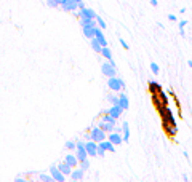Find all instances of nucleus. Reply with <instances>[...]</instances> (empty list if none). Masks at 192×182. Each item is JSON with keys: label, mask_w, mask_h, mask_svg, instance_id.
<instances>
[{"label": "nucleus", "mask_w": 192, "mask_h": 182, "mask_svg": "<svg viewBox=\"0 0 192 182\" xmlns=\"http://www.w3.org/2000/svg\"><path fill=\"white\" fill-rule=\"evenodd\" d=\"M107 86L112 91H122L123 88H125V83H123L122 78L114 75V77H107Z\"/></svg>", "instance_id": "nucleus-1"}, {"label": "nucleus", "mask_w": 192, "mask_h": 182, "mask_svg": "<svg viewBox=\"0 0 192 182\" xmlns=\"http://www.w3.org/2000/svg\"><path fill=\"white\" fill-rule=\"evenodd\" d=\"M90 137L93 139L94 142H101V141H104V139H107V133L103 131L99 126H94V128L90 131Z\"/></svg>", "instance_id": "nucleus-2"}, {"label": "nucleus", "mask_w": 192, "mask_h": 182, "mask_svg": "<svg viewBox=\"0 0 192 182\" xmlns=\"http://www.w3.org/2000/svg\"><path fill=\"white\" fill-rule=\"evenodd\" d=\"M85 149L88 152V157H96V155H98L99 145H98V142H94L93 139H88V141L85 142Z\"/></svg>", "instance_id": "nucleus-3"}, {"label": "nucleus", "mask_w": 192, "mask_h": 182, "mask_svg": "<svg viewBox=\"0 0 192 182\" xmlns=\"http://www.w3.org/2000/svg\"><path fill=\"white\" fill-rule=\"evenodd\" d=\"M101 72H103V75H106V77H114L115 72H117V67H114L109 61H106V62H103V66H101Z\"/></svg>", "instance_id": "nucleus-4"}, {"label": "nucleus", "mask_w": 192, "mask_h": 182, "mask_svg": "<svg viewBox=\"0 0 192 182\" xmlns=\"http://www.w3.org/2000/svg\"><path fill=\"white\" fill-rule=\"evenodd\" d=\"M50 174L53 176L54 180H58V182H64V179H66V174L61 173V170L58 168V165H51V166H50Z\"/></svg>", "instance_id": "nucleus-5"}, {"label": "nucleus", "mask_w": 192, "mask_h": 182, "mask_svg": "<svg viewBox=\"0 0 192 182\" xmlns=\"http://www.w3.org/2000/svg\"><path fill=\"white\" fill-rule=\"evenodd\" d=\"M75 13V16H78V18H91V19H96V13L91 10V8H82L80 11H74Z\"/></svg>", "instance_id": "nucleus-6"}, {"label": "nucleus", "mask_w": 192, "mask_h": 182, "mask_svg": "<svg viewBox=\"0 0 192 182\" xmlns=\"http://www.w3.org/2000/svg\"><path fill=\"white\" fill-rule=\"evenodd\" d=\"M61 8H63L64 11L74 13V11H77V8H78V2H75V0H66V2L61 5Z\"/></svg>", "instance_id": "nucleus-7"}, {"label": "nucleus", "mask_w": 192, "mask_h": 182, "mask_svg": "<svg viewBox=\"0 0 192 182\" xmlns=\"http://www.w3.org/2000/svg\"><path fill=\"white\" fill-rule=\"evenodd\" d=\"M107 139L111 141L114 145H120L122 142H123V136L120 134V133H117V131H112V133H109V136H107Z\"/></svg>", "instance_id": "nucleus-8"}, {"label": "nucleus", "mask_w": 192, "mask_h": 182, "mask_svg": "<svg viewBox=\"0 0 192 182\" xmlns=\"http://www.w3.org/2000/svg\"><path fill=\"white\" fill-rule=\"evenodd\" d=\"M106 112H107V114H111L114 118H120V117H122V112H123V109H122L119 104H112V106L109 107Z\"/></svg>", "instance_id": "nucleus-9"}, {"label": "nucleus", "mask_w": 192, "mask_h": 182, "mask_svg": "<svg viewBox=\"0 0 192 182\" xmlns=\"http://www.w3.org/2000/svg\"><path fill=\"white\" fill-rule=\"evenodd\" d=\"M98 145L101 147V149H104L106 152H109V153H114L115 152V145L109 141V139H104V141H101V142H98Z\"/></svg>", "instance_id": "nucleus-10"}, {"label": "nucleus", "mask_w": 192, "mask_h": 182, "mask_svg": "<svg viewBox=\"0 0 192 182\" xmlns=\"http://www.w3.org/2000/svg\"><path fill=\"white\" fill-rule=\"evenodd\" d=\"M64 161H66V163H69V165H71L72 168H77V165L80 163L75 153H67V155L64 157Z\"/></svg>", "instance_id": "nucleus-11"}, {"label": "nucleus", "mask_w": 192, "mask_h": 182, "mask_svg": "<svg viewBox=\"0 0 192 182\" xmlns=\"http://www.w3.org/2000/svg\"><path fill=\"white\" fill-rule=\"evenodd\" d=\"M119 106H120L123 110H127V109L130 107V101H128V97H127L125 93H120V94H119Z\"/></svg>", "instance_id": "nucleus-12"}, {"label": "nucleus", "mask_w": 192, "mask_h": 182, "mask_svg": "<svg viewBox=\"0 0 192 182\" xmlns=\"http://www.w3.org/2000/svg\"><path fill=\"white\" fill-rule=\"evenodd\" d=\"M98 126H99L103 131H106V133H112V131L115 130V125H114V123L103 121V120H99V125H98Z\"/></svg>", "instance_id": "nucleus-13"}, {"label": "nucleus", "mask_w": 192, "mask_h": 182, "mask_svg": "<svg viewBox=\"0 0 192 182\" xmlns=\"http://www.w3.org/2000/svg\"><path fill=\"white\" fill-rule=\"evenodd\" d=\"M58 168L61 170V173H63V174H66V176H71V173H72V170H74V168H72L69 163H66V161L58 163Z\"/></svg>", "instance_id": "nucleus-14"}, {"label": "nucleus", "mask_w": 192, "mask_h": 182, "mask_svg": "<svg viewBox=\"0 0 192 182\" xmlns=\"http://www.w3.org/2000/svg\"><path fill=\"white\" fill-rule=\"evenodd\" d=\"M163 128H165L167 134L170 137H174L176 133H178V128H176V125H171V123H163Z\"/></svg>", "instance_id": "nucleus-15"}, {"label": "nucleus", "mask_w": 192, "mask_h": 182, "mask_svg": "<svg viewBox=\"0 0 192 182\" xmlns=\"http://www.w3.org/2000/svg\"><path fill=\"white\" fill-rule=\"evenodd\" d=\"M122 133H123V142H128L130 141V125L127 121L122 123Z\"/></svg>", "instance_id": "nucleus-16"}, {"label": "nucleus", "mask_w": 192, "mask_h": 182, "mask_svg": "<svg viewBox=\"0 0 192 182\" xmlns=\"http://www.w3.org/2000/svg\"><path fill=\"white\" fill-rule=\"evenodd\" d=\"M94 27L93 26H82V32H83V35L87 38H93L94 37Z\"/></svg>", "instance_id": "nucleus-17"}, {"label": "nucleus", "mask_w": 192, "mask_h": 182, "mask_svg": "<svg viewBox=\"0 0 192 182\" xmlns=\"http://www.w3.org/2000/svg\"><path fill=\"white\" fill-rule=\"evenodd\" d=\"M90 45H91V48L98 53V54H101V50H103V45L99 43V40L96 38V37H93V38H90Z\"/></svg>", "instance_id": "nucleus-18"}, {"label": "nucleus", "mask_w": 192, "mask_h": 182, "mask_svg": "<svg viewBox=\"0 0 192 182\" xmlns=\"http://www.w3.org/2000/svg\"><path fill=\"white\" fill-rule=\"evenodd\" d=\"M160 90H162L160 83H157V81H149V93H152V94H159V93H160Z\"/></svg>", "instance_id": "nucleus-19"}, {"label": "nucleus", "mask_w": 192, "mask_h": 182, "mask_svg": "<svg viewBox=\"0 0 192 182\" xmlns=\"http://www.w3.org/2000/svg\"><path fill=\"white\" fill-rule=\"evenodd\" d=\"M83 170H82V168H80V170H75V168H74V170H72V173H71V179L72 180H80V179H83Z\"/></svg>", "instance_id": "nucleus-20"}, {"label": "nucleus", "mask_w": 192, "mask_h": 182, "mask_svg": "<svg viewBox=\"0 0 192 182\" xmlns=\"http://www.w3.org/2000/svg\"><path fill=\"white\" fill-rule=\"evenodd\" d=\"M101 56H104V58L109 61V59H112V53H111V50H109V47H103V50H101Z\"/></svg>", "instance_id": "nucleus-21"}, {"label": "nucleus", "mask_w": 192, "mask_h": 182, "mask_svg": "<svg viewBox=\"0 0 192 182\" xmlns=\"http://www.w3.org/2000/svg\"><path fill=\"white\" fill-rule=\"evenodd\" d=\"M101 120H103V121H109V123H114V125H115V121H117V118H114L111 114H107V112L101 117Z\"/></svg>", "instance_id": "nucleus-22"}, {"label": "nucleus", "mask_w": 192, "mask_h": 182, "mask_svg": "<svg viewBox=\"0 0 192 182\" xmlns=\"http://www.w3.org/2000/svg\"><path fill=\"white\" fill-rule=\"evenodd\" d=\"M150 71H152V74H154V75H159V74H160L159 64H157V62H150Z\"/></svg>", "instance_id": "nucleus-23"}, {"label": "nucleus", "mask_w": 192, "mask_h": 182, "mask_svg": "<svg viewBox=\"0 0 192 182\" xmlns=\"http://www.w3.org/2000/svg\"><path fill=\"white\" fill-rule=\"evenodd\" d=\"M64 145H66V149H67V150H71V152L77 149V142H74V141H67Z\"/></svg>", "instance_id": "nucleus-24"}, {"label": "nucleus", "mask_w": 192, "mask_h": 182, "mask_svg": "<svg viewBox=\"0 0 192 182\" xmlns=\"http://www.w3.org/2000/svg\"><path fill=\"white\" fill-rule=\"evenodd\" d=\"M80 168H82V170H83V171H87L88 170V168H90V161H88V158H85V160H82L80 163Z\"/></svg>", "instance_id": "nucleus-25"}, {"label": "nucleus", "mask_w": 192, "mask_h": 182, "mask_svg": "<svg viewBox=\"0 0 192 182\" xmlns=\"http://www.w3.org/2000/svg\"><path fill=\"white\" fill-rule=\"evenodd\" d=\"M38 177H40V180H43V182H53V180H54L51 174H50V176H48V174H40Z\"/></svg>", "instance_id": "nucleus-26"}, {"label": "nucleus", "mask_w": 192, "mask_h": 182, "mask_svg": "<svg viewBox=\"0 0 192 182\" xmlns=\"http://www.w3.org/2000/svg\"><path fill=\"white\" fill-rule=\"evenodd\" d=\"M96 22H98V26L101 27V29H106V27H107V26H106V21H104L101 16H98V15H96Z\"/></svg>", "instance_id": "nucleus-27"}, {"label": "nucleus", "mask_w": 192, "mask_h": 182, "mask_svg": "<svg viewBox=\"0 0 192 182\" xmlns=\"http://www.w3.org/2000/svg\"><path fill=\"white\" fill-rule=\"evenodd\" d=\"M159 96H160V99L163 101V104H167V106H168V97H167V94H165V91H163V90H160V93H159Z\"/></svg>", "instance_id": "nucleus-28"}, {"label": "nucleus", "mask_w": 192, "mask_h": 182, "mask_svg": "<svg viewBox=\"0 0 192 182\" xmlns=\"http://www.w3.org/2000/svg\"><path fill=\"white\" fill-rule=\"evenodd\" d=\"M47 5H48L50 8H58V7H59L56 0H47Z\"/></svg>", "instance_id": "nucleus-29"}, {"label": "nucleus", "mask_w": 192, "mask_h": 182, "mask_svg": "<svg viewBox=\"0 0 192 182\" xmlns=\"http://www.w3.org/2000/svg\"><path fill=\"white\" fill-rule=\"evenodd\" d=\"M109 102L111 104H119V96H109Z\"/></svg>", "instance_id": "nucleus-30"}, {"label": "nucleus", "mask_w": 192, "mask_h": 182, "mask_svg": "<svg viewBox=\"0 0 192 182\" xmlns=\"http://www.w3.org/2000/svg\"><path fill=\"white\" fill-rule=\"evenodd\" d=\"M106 153H107V152H106L104 149H101V147L98 149V157H101V158H103V157H106Z\"/></svg>", "instance_id": "nucleus-31"}, {"label": "nucleus", "mask_w": 192, "mask_h": 182, "mask_svg": "<svg viewBox=\"0 0 192 182\" xmlns=\"http://www.w3.org/2000/svg\"><path fill=\"white\" fill-rule=\"evenodd\" d=\"M119 42H120V45H122L123 48H125V50H130V47H128V43H127V42H125V40H123V38H120Z\"/></svg>", "instance_id": "nucleus-32"}, {"label": "nucleus", "mask_w": 192, "mask_h": 182, "mask_svg": "<svg viewBox=\"0 0 192 182\" xmlns=\"http://www.w3.org/2000/svg\"><path fill=\"white\" fill-rule=\"evenodd\" d=\"M186 24H187V21H179V29H184V27H186Z\"/></svg>", "instance_id": "nucleus-33"}, {"label": "nucleus", "mask_w": 192, "mask_h": 182, "mask_svg": "<svg viewBox=\"0 0 192 182\" xmlns=\"http://www.w3.org/2000/svg\"><path fill=\"white\" fill-rule=\"evenodd\" d=\"M167 18H168V19H170V21H173V22H174V21H176V19H178V18H176V16H174V15H168V16H167Z\"/></svg>", "instance_id": "nucleus-34"}, {"label": "nucleus", "mask_w": 192, "mask_h": 182, "mask_svg": "<svg viewBox=\"0 0 192 182\" xmlns=\"http://www.w3.org/2000/svg\"><path fill=\"white\" fill-rule=\"evenodd\" d=\"M82 8H85V3L83 2H78V10H82Z\"/></svg>", "instance_id": "nucleus-35"}, {"label": "nucleus", "mask_w": 192, "mask_h": 182, "mask_svg": "<svg viewBox=\"0 0 192 182\" xmlns=\"http://www.w3.org/2000/svg\"><path fill=\"white\" fill-rule=\"evenodd\" d=\"M150 5H152V7H157L159 3H157V0H150Z\"/></svg>", "instance_id": "nucleus-36"}, {"label": "nucleus", "mask_w": 192, "mask_h": 182, "mask_svg": "<svg viewBox=\"0 0 192 182\" xmlns=\"http://www.w3.org/2000/svg\"><path fill=\"white\" fill-rule=\"evenodd\" d=\"M187 66H189V67L192 69V61H189V62H187Z\"/></svg>", "instance_id": "nucleus-37"}, {"label": "nucleus", "mask_w": 192, "mask_h": 182, "mask_svg": "<svg viewBox=\"0 0 192 182\" xmlns=\"http://www.w3.org/2000/svg\"><path fill=\"white\" fill-rule=\"evenodd\" d=\"M75 2H82V0H75Z\"/></svg>", "instance_id": "nucleus-38"}]
</instances>
